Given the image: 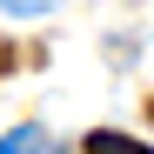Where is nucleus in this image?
<instances>
[{"instance_id":"1","label":"nucleus","mask_w":154,"mask_h":154,"mask_svg":"<svg viewBox=\"0 0 154 154\" xmlns=\"http://www.w3.org/2000/svg\"><path fill=\"white\" fill-rule=\"evenodd\" d=\"M0 154H67V147L47 134V127H14V134L0 141Z\"/></svg>"},{"instance_id":"2","label":"nucleus","mask_w":154,"mask_h":154,"mask_svg":"<svg viewBox=\"0 0 154 154\" xmlns=\"http://www.w3.org/2000/svg\"><path fill=\"white\" fill-rule=\"evenodd\" d=\"M87 154H147L134 134H114V127H100V134H87Z\"/></svg>"},{"instance_id":"3","label":"nucleus","mask_w":154,"mask_h":154,"mask_svg":"<svg viewBox=\"0 0 154 154\" xmlns=\"http://www.w3.org/2000/svg\"><path fill=\"white\" fill-rule=\"evenodd\" d=\"M0 7H7V14H20V20H27V14H47V7H60V0H0Z\"/></svg>"}]
</instances>
